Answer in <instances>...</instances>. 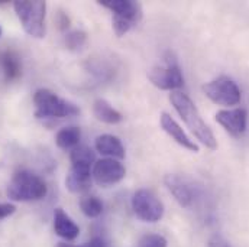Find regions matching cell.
I'll return each mask as SVG.
<instances>
[{"instance_id":"1","label":"cell","mask_w":249,"mask_h":247,"mask_svg":"<svg viewBox=\"0 0 249 247\" xmlns=\"http://www.w3.org/2000/svg\"><path fill=\"white\" fill-rule=\"evenodd\" d=\"M170 100H171L174 109L177 110V113L180 115V117L187 124V127L191 130V133L207 149H210V150L217 149V140H216L213 132L203 122V119H201L196 104L191 101V99L181 91H173L170 96Z\"/></svg>"},{"instance_id":"2","label":"cell","mask_w":249,"mask_h":247,"mask_svg":"<svg viewBox=\"0 0 249 247\" xmlns=\"http://www.w3.org/2000/svg\"><path fill=\"white\" fill-rule=\"evenodd\" d=\"M6 194L10 199L19 202L39 201L47 197L48 186L39 175L28 169H20L12 177Z\"/></svg>"},{"instance_id":"3","label":"cell","mask_w":249,"mask_h":247,"mask_svg":"<svg viewBox=\"0 0 249 247\" xmlns=\"http://www.w3.org/2000/svg\"><path fill=\"white\" fill-rule=\"evenodd\" d=\"M36 119H62L80 115L77 104L65 100L48 88H39L34 94Z\"/></svg>"},{"instance_id":"4","label":"cell","mask_w":249,"mask_h":247,"mask_svg":"<svg viewBox=\"0 0 249 247\" xmlns=\"http://www.w3.org/2000/svg\"><path fill=\"white\" fill-rule=\"evenodd\" d=\"M99 4L112 12V26L118 38L127 33L142 19V4L132 0H100Z\"/></svg>"},{"instance_id":"5","label":"cell","mask_w":249,"mask_h":247,"mask_svg":"<svg viewBox=\"0 0 249 247\" xmlns=\"http://www.w3.org/2000/svg\"><path fill=\"white\" fill-rule=\"evenodd\" d=\"M15 12L22 23L25 32L36 39H41L47 33L45 28V15L47 3L42 0H20L13 3Z\"/></svg>"},{"instance_id":"6","label":"cell","mask_w":249,"mask_h":247,"mask_svg":"<svg viewBox=\"0 0 249 247\" xmlns=\"http://www.w3.org/2000/svg\"><path fill=\"white\" fill-rule=\"evenodd\" d=\"M149 81L160 90H177L184 85V77L181 72V68L178 65V61L173 52H167L164 64L155 65L149 74Z\"/></svg>"},{"instance_id":"7","label":"cell","mask_w":249,"mask_h":247,"mask_svg":"<svg viewBox=\"0 0 249 247\" xmlns=\"http://www.w3.org/2000/svg\"><path fill=\"white\" fill-rule=\"evenodd\" d=\"M132 210L135 215L146 223H157L164 215V205L151 189H138L132 197Z\"/></svg>"},{"instance_id":"8","label":"cell","mask_w":249,"mask_h":247,"mask_svg":"<svg viewBox=\"0 0 249 247\" xmlns=\"http://www.w3.org/2000/svg\"><path fill=\"white\" fill-rule=\"evenodd\" d=\"M204 94L219 106H236L241 101V90L229 77H217L203 85Z\"/></svg>"},{"instance_id":"9","label":"cell","mask_w":249,"mask_h":247,"mask_svg":"<svg viewBox=\"0 0 249 247\" xmlns=\"http://www.w3.org/2000/svg\"><path fill=\"white\" fill-rule=\"evenodd\" d=\"M93 180L97 185L110 186L121 182L126 175L124 166L113 158H105L93 165Z\"/></svg>"},{"instance_id":"10","label":"cell","mask_w":249,"mask_h":247,"mask_svg":"<svg viewBox=\"0 0 249 247\" xmlns=\"http://www.w3.org/2000/svg\"><path fill=\"white\" fill-rule=\"evenodd\" d=\"M216 122L220 124L231 136L241 137L247 132L248 112L245 109L220 110L216 113Z\"/></svg>"},{"instance_id":"11","label":"cell","mask_w":249,"mask_h":247,"mask_svg":"<svg viewBox=\"0 0 249 247\" xmlns=\"http://www.w3.org/2000/svg\"><path fill=\"white\" fill-rule=\"evenodd\" d=\"M164 184L181 207L190 208L193 205L196 198V191L190 184V181L184 177L177 174H168L164 177Z\"/></svg>"},{"instance_id":"12","label":"cell","mask_w":249,"mask_h":247,"mask_svg":"<svg viewBox=\"0 0 249 247\" xmlns=\"http://www.w3.org/2000/svg\"><path fill=\"white\" fill-rule=\"evenodd\" d=\"M91 177L93 175L90 168L71 166L65 177V186L72 194H83L90 189Z\"/></svg>"},{"instance_id":"13","label":"cell","mask_w":249,"mask_h":247,"mask_svg":"<svg viewBox=\"0 0 249 247\" xmlns=\"http://www.w3.org/2000/svg\"><path fill=\"white\" fill-rule=\"evenodd\" d=\"M161 127L164 129V132L173 137L180 146L186 148L191 152H198V146L188 137L186 134V132L180 127V124L177 123L168 113H162L161 115Z\"/></svg>"},{"instance_id":"14","label":"cell","mask_w":249,"mask_h":247,"mask_svg":"<svg viewBox=\"0 0 249 247\" xmlns=\"http://www.w3.org/2000/svg\"><path fill=\"white\" fill-rule=\"evenodd\" d=\"M54 231L58 237H61L67 242H72L78 237L80 229L74 223V220L62 208H55V211H54Z\"/></svg>"},{"instance_id":"15","label":"cell","mask_w":249,"mask_h":247,"mask_svg":"<svg viewBox=\"0 0 249 247\" xmlns=\"http://www.w3.org/2000/svg\"><path fill=\"white\" fill-rule=\"evenodd\" d=\"M96 150L107 158L113 159H124V148L119 137L113 134H102L96 139L94 142Z\"/></svg>"},{"instance_id":"16","label":"cell","mask_w":249,"mask_h":247,"mask_svg":"<svg viewBox=\"0 0 249 247\" xmlns=\"http://www.w3.org/2000/svg\"><path fill=\"white\" fill-rule=\"evenodd\" d=\"M93 113L99 122L106 124H118L124 120V116L121 112H118L109 101L105 99H97L93 104Z\"/></svg>"},{"instance_id":"17","label":"cell","mask_w":249,"mask_h":247,"mask_svg":"<svg viewBox=\"0 0 249 247\" xmlns=\"http://www.w3.org/2000/svg\"><path fill=\"white\" fill-rule=\"evenodd\" d=\"M0 66L6 81H16L22 75V62L13 51H4L0 54Z\"/></svg>"},{"instance_id":"18","label":"cell","mask_w":249,"mask_h":247,"mask_svg":"<svg viewBox=\"0 0 249 247\" xmlns=\"http://www.w3.org/2000/svg\"><path fill=\"white\" fill-rule=\"evenodd\" d=\"M81 139V130L77 126H68L61 129L55 136V143L62 150H72L78 146Z\"/></svg>"},{"instance_id":"19","label":"cell","mask_w":249,"mask_h":247,"mask_svg":"<svg viewBox=\"0 0 249 247\" xmlns=\"http://www.w3.org/2000/svg\"><path fill=\"white\" fill-rule=\"evenodd\" d=\"M70 161L71 166H81V168H90L94 165L96 155L89 146H77L75 149L71 150L70 153Z\"/></svg>"},{"instance_id":"20","label":"cell","mask_w":249,"mask_h":247,"mask_svg":"<svg viewBox=\"0 0 249 247\" xmlns=\"http://www.w3.org/2000/svg\"><path fill=\"white\" fill-rule=\"evenodd\" d=\"M80 208L89 218H96L103 213V202L96 195H84L80 199Z\"/></svg>"},{"instance_id":"21","label":"cell","mask_w":249,"mask_h":247,"mask_svg":"<svg viewBox=\"0 0 249 247\" xmlns=\"http://www.w3.org/2000/svg\"><path fill=\"white\" fill-rule=\"evenodd\" d=\"M64 42L70 51H80V49H83V47L87 42V33L80 29L71 31L68 33H65Z\"/></svg>"},{"instance_id":"22","label":"cell","mask_w":249,"mask_h":247,"mask_svg":"<svg viewBox=\"0 0 249 247\" xmlns=\"http://www.w3.org/2000/svg\"><path fill=\"white\" fill-rule=\"evenodd\" d=\"M135 247H167V239L161 234H145Z\"/></svg>"},{"instance_id":"23","label":"cell","mask_w":249,"mask_h":247,"mask_svg":"<svg viewBox=\"0 0 249 247\" xmlns=\"http://www.w3.org/2000/svg\"><path fill=\"white\" fill-rule=\"evenodd\" d=\"M16 211V207L13 204H0V220L7 218Z\"/></svg>"},{"instance_id":"24","label":"cell","mask_w":249,"mask_h":247,"mask_svg":"<svg viewBox=\"0 0 249 247\" xmlns=\"http://www.w3.org/2000/svg\"><path fill=\"white\" fill-rule=\"evenodd\" d=\"M207 247H232L223 237L220 236H213L210 240H209V245Z\"/></svg>"},{"instance_id":"25","label":"cell","mask_w":249,"mask_h":247,"mask_svg":"<svg viewBox=\"0 0 249 247\" xmlns=\"http://www.w3.org/2000/svg\"><path fill=\"white\" fill-rule=\"evenodd\" d=\"M74 247H106V245H105V242H103L102 239L94 237V239H91L90 242H87V243H84V245H81V246H74Z\"/></svg>"},{"instance_id":"26","label":"cell","mask_w":249,"mask_h":247,"mask_svg":"<svg viewBox=\"0 0 249 247\" xmlns=\"http://www.w3.org/2000/svg\"><path fill=\"white\" fill-rule=\"evenodd\" d=\"M58 23H60V28L61 29H68L70 26V19L65 13H60L58 15Z\"/></svg>"},{"instance_id":"27","label":"cell","mask_w":249,"mask_h":247,"mask_svg":"<svg viewBox=\"0 0 249 247\" xmlns=\"http://www.w3.org/2000/svg\"><path fill=\"white\" fill-rule=\"evenodd\" d=\"M0 35H1V28H0Z\"/></svg>"}]
</instances>
